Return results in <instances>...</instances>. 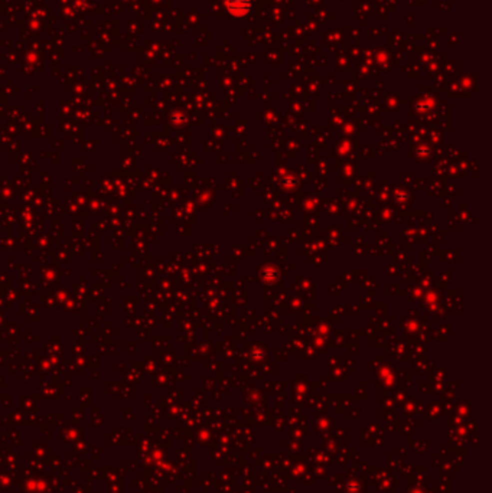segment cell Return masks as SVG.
Returning <instances> with one entry per match:
<instances>
[{
  "mask_svg": "<svg viewBox=\"0 0 492 493\" xmlns=\"http://www.w3.org/2000/svg\"><path fill=\"white\" fill-rule=\"evenodd\" d=\"M228 12L231 14H235V16H243L246 14L250 7H251V3L250 0H227L225 3Z\"/></svg>",
  "mask_w": 492,
  "mask_h": 493,
  "instance_id": "1",
  "label": "cell"
}]
</instances>
